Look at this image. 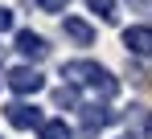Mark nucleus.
<instances>
[{"label": "nucleus", "instance_id": "obj_5", "mask_svg": "<svg viewBox=\"0 0 152 139\" xmlns=\"http://www.w3.org/2000/svg\"><path fill=\"white\" fill-rule=\"evenodd\" d=\"M17 53H21V57H33V62H41V57H50V45H45L41 33L21 29V33H17Z\"/></svg>", "mask_w": 152, "mask_h": 139}, {"label": "nucleus", "instance_id": "obj_12", "mask_svg": "<svg viewBox=\"0 0 152 139\" xmlns=\"http://www.w3.org/2000/svg\"><path fill=\"white\" fill-rule=\"evenodd\" d=\"M4 29H12V12H8V8L0 4V33H4Z\"/></svg>", "mask_w": 152, "mask_h": 139}, {"label": "nucleus", "instance_id": "obj_7", "mask_svg": "<svg viewBox=\"0 0 152 139\" xmlns=\"http://www.w3.org/2000/svg\"><path fill=\"white\" fill-rule=\"evenodd\" d=\"M62 29H66V37L74 41V45H95V29L86 21H78V17H66L62 21Z\"/></svg>", "mask_w": 152, "mask_h": 139}, {"label": "nucleus", "instance_id": "obj_1", "mask_svg": "<svg viewBox=\"0 0 152 139\" xmlns=\"http://www.w3.org/2000/svg\"><path fill=\"white\" fill-rule=\"evenodd\" d=\"M62 78H66V86H91V90L103 94V98H115V94H119V82H115L111 70H103L99 62H66V66H62Z\"/></svg>", "mask_w": 152, "mask_h": 139}, {"label": "nucleus", "instance_id": "obj_8", "mask_svg": "<svg viewBox=\"0 0 152 139\" xmlns=\"http://www.w3.org/2000/svg\"><path fill=\"white\" fill-rule=\"evenodd\" d=\"M37 131H41V139H74V131H70L62 119H45Z\"/></svg>", "mask_w": 152, "mask_h": 139}, {"label": "nucleus", "instance_id": "obj_14", "mask_svg": "<svg viewBox=\"0 0 152 139\" xmlns=\"http://www.w3.org/2000/svg\"><path fill=\"white\" fill-rule=\"evenodd\" d=\"M144 135H148V139H152V115H148V119H144Z\"/></svg>", "mask_w": 152, "mask_h": 139}, {"label": "nucleus", "instance_id": "obj_9", "mask_svg": "<svg viewBox=\"0 0 152 139\" xmlns=\"http://www.w3.org/2000/svg\"><path fill=\"white\" fill-rule=\"evenodd\" d=\"M53 106L74 111V106H78V90H74V86H58V90H53Z\"/></svg>", "mask_w": 152, "mask_h": 139}, {"label": "nucleus", "instance_id": "obj_13", "mask_svg": "<svg viewBox=\"0 0 152 139\" xmlns=\"http://www.w3.org/2000/svg\"><path fill=\"white\" fill-rule=\"evenodd\" d=\"M132 4H136L140 12H148V8H152V0H132Z\"/></svg>", "mask_w": 152, "mask_h": 139}, {"label": "nucleus", "instance_id": "obj_10", "mask_svg": "<svg viewBox=\"0 0 152 139\" xmlns=\"http://www.w3.org/2000/svg\"><path fill=\"white\" fill-rule=\"evenodd\" d=\"M86 4H91V8L99 12L103 21H115V0H86Z\"/></svg>", "mask_w": 152, "mask_h": 139}, {"label": "nucleus", "instance_id": "obj_3", "mask_svg": "<svg viewBox=\"0 0 152 139\" xmlns=\"http://www.w3.org/2000/svg\"><path fill=\"white\" fill-rule=\"evenodd\" d=\"M4 119H8L17 131H33V127H41V123H45L41 111H37V106H29V102H8V106H4Z\"/></svg>", "mask_w": 152, "mask_h": 139}, {"label": "nucleus", "instance_id": "obj_4", "mask_svg": "<svg viewBox=\"0 0 152 139\" xmlns=\"http://www.w3.org/2000/svg\"><path fill=\"white\" fill-rule=\"evenodd\" d=\"M115 119H119V115H115L111 106H99V102H95V106H82V135H86V139H95L103 127H111Z\"/></svg>", "mask_w": 152, "mask_h": 139}, {"label": "nucleus", "instance_id": "obj_2", "mask_svg": "<svg viewBox=\"0 0 152 139\" xmlns=\"http://www.w3.org/2000/svg\"><path fill=\"white\" fill-rule=\"evenodd\" d=\"M4 86L12 94H37L45 86V78H41V70H33V66H12L4 74Z\"/></svg>", "mask_w": 152, "mask_h": 139}, {"label": "nucleus", "instance_id": "obj_11", "mask_svg": "<svg viewBox=\"0 0 152 139\" xmlns=\"http://www.w3.org/2000/svg\"><path fill=\"white\" fill-rule=\"evenodd\" d=\"M37 4H41V8H45V12H62V8H66V4H70V0H37Z\"/></svg>", "mask_w": 152, "mask_h": 139}, {"label": "nucleus", "instance_id": "obj_15", "mask_svg": "<svg viewBox=\"0 0 152 139\" xmlns=\"http://www.w3.org/2000/svg\"><path fill=\"white\" fill-rule=\"evenodd\" d=\"M124 139H132V135H124Z\"/></svg>", "mask_w": 152, "mask_h": 139}, {"label": "nucleus", "instance_id": "obj_6", "mask_svg": "<svg viewBox=\"0 0 152 139\" xmlns=\"http://www.w3.org/2000/svg\"><path fill=\"white\" fill-rule=\"evenodd\" d=\"M124 45H127V53L148 57L152 53V25H132V29H124Z\"/></svg>", "mask_w": 152, "mask_h": 139}, {"label": "nucleus", "instance_id": "obj_16", "mask_svg": "<svg viewBox=\"0 0 152 139\" xmlns=\"http://www.w3.org/2000/svg\"><path fill=\"white\" fill-rule=\"evenodd\" d=\"M0 82H4V78H0Z\"/></svg>", "mask_w": 152, "mask_h": 139}]
</instances>
